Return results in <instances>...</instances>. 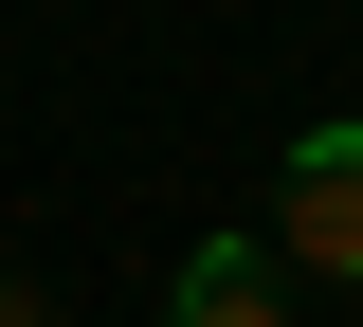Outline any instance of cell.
<instances>
[{"label": "cell", "mask_w": 363, "mask_h": 327, "mask_svg": "<svg viewBox=\"0 0 363 327\" xmlns=\"http://www.w3.org/2000/svg\"><path fill=\"white\" fill-rule=\"evenodd\" d=\"M272 255L327 273V291H363V128H309L272 164Z\"/></svg>", "instance_id": "1"}, {"label": "cell", "mask_w": 363, "mask_h": 327, "mask_svg": "<svg viewBox=\"0 0 363 327\" xmlns=\"http://www.w3.org/2000/svg\"><path fill=\"white\" fill-rule=\"evenodd\" d=\"M164 327H291V291H272L255 236H200V255L164 273Z\"/></svg>", "instance_id": "2"}, {"label": "cell", "mask_w": 363, "mask_h": 327, "mask_svg": "<svg viewBox=\"0 0 363 327\" xmlns=\"http://www.w3.org/2000/svg\"><path fill=\"white\" fill-rule=\"evenodd\" d=\"M0 327H55V309H37V273H0Z\"/></svg>", "instance_id": "3"}]
</instances>
